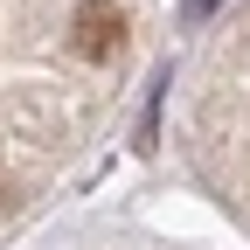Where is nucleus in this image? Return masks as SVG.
<instances>
[{
	"instance_id": "obj_1",
	"label": "nucleus",
	"mask_w": 250,
	"mask_h": 250,
	"mask_svg": "<svg viewBox=\"0 0 250 250\" xmlns=\"http://www.w3.org/2000/svg\"><path fill=\"white\" fill-rule=\"evenodd\" d=\"M70 49L83 62H111L125 49V14L111 7V0H83V7L70 14Z\"/></svg>"
}]
</instances>
